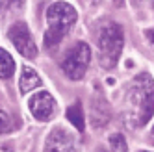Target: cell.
Listing matches in <instances>:
<instances>
[{"label":"cell","mask_w":154,"mask_h":152,"mask_svg":"<svg viewBox=\"0 0 154 152\" xmlns=\"http://www.w3.org/2000/svg\"><path fill=\"white\" fill-rule=\"evenodd\" d=\"M128 119L134 126H143L154 113V80L149 72H141L128 87Z\"/></svg>","instance_id":"1"},{"label":"cell","mask_w":154,"mask_h":152,"mask_svg":"<svg viewBox=\"0 0 154 152\" xmlns=\"http://www.w3.org/2000/svg\"><path fill=\"white\" fill-rule=\"evenodd\" d=\"M78 13L69 2H54L47 9V32H45V47L52 48L61 43V39L69 34L74 26Z\"/></svg>","instance_id":"2"},{"label":"cell","mask_w":154,"mask_h":152,"mask_svg":"<svg viewBox=\"0 0 154 152\" xmlns=\"http://www.w3.org/2000/svg\"><path fill=\"white\" fill-rule=\"evenodd\" d=\"M123 45L125 37L119 24L108 20L98 28V59L104 69L115 67L121 52H123Z\"/></svg>","instance_id":"3"},{"label":"cell","mask_w":154,"mask_h":152,"mask_svg":"<svg viewBox=\"0 0 154 152\" xmlns=\"http://www.w3.org/2000/svg\"><path fill=\"white\" fill-rule=\"evenodd\" d=\"M91 59V48L87 43H76L67 52V56L61 61V71L69 80H80L85 74Z\"/></svg>","instance_id":"4"},{"label":"cell","mask_w":154,"mask_h":152,"mask_svg":"<svg viewBox=\"0 0 154 152\" xmlns=\"http://www.w3.org/2000/svg\"><path fill=\"white\" fill-rule=\"evenodd\" d=\"M8 37H9V41L13 43V47L19 50L20 56H24L28 59L37 56L35 41H34V37H32L26 23H15L11 28L8 30Z\"/></svg>","instance_id":"5"},{"label":"cell","mask_w":154,"mask_h":152,"mask_svg":"<svg viewBox=\"0 0 154 152\" xmlns=\"http://www.w3.org/2000/svg\"><path fill=\"white\" fill-rule=\"evenodd\" d=\"M28 108H30V113L41 123L50 121V119L56 115V111H58L56 99H54L48 91H39L34 96H30Z\"/></svg>","instance_id":"6"},{"label":"cell","mask_w":154,"mask_h":152,"mask_svg":"<svg viewBox=\"0 0 154 152\" xmlns=\"http://www.w3.org/2000/svg\"><path fill=\"white\" fill-rule=\"evenodd\" d=\"M45 152H78L72 135L63 128H54L47 135Z\"/></svg>","instance_id":"7"},{"label":"cell","mask_w":154,"mask_h":152,"mask_svg":"<svg viewBox=\"0 0 154 152\" xmlns=\"http://www.w3.org/2000/svg\"><path fill=\"white\" fill-rule=\"evenodd\" d=\"M43 80L39 78V74L30 69V67H23V72H20V80H19V91L20 93H30L35 87H41Z\"/></svg>","instance_id":"8"},{"label":"cell","mask_w":154,"mask_h":152,"mask_svg":"<svg viewBox=\"0 0 154 152\" xmlns=\"http://www.w3.org/2000/svg\"><path fill=\"white\" fill-rule=\"evenodd\" d=\"M15 72V61L9 56V52H6L4 48H0V78L8 80L11 78Z\"/></svg>","instance_id":"9"},{"label":"cell","mask_w":154,"mask_h":152,"mask_svg":"<svg viewBox=\"0 0 154 152\" xmlns=\"http://www.w3.org/2000/svg\"><path fill=\"white\" fill-rule=\"evenodd\" d=\"M67 119H69V123H72V126L76 130H84V113H82V106L80 102H74L72 106L67 108Z\"/></svg>","instance_id":"10"},{"label":"cell","mask_w":154,"mask_h":152,"mask_svg":"<svg viewBox=\"0 0 154 152\" xmlns=\"http://www.w3.org/2000/svg\"><path fill=\"white\" fill-rule=\"evenodd\" d=\"M13 128H15V124L11 121V117H9L6 111L0 110V134H8V132H11Z\"/></svg>","instance_id":"11"},{"label":"cell","mask_w":154,"mask_h":152,"mask_svg":"<svg viewBox=\"0 0 154 152\" xmlns=\"http://www.w3.org/2000/svg\"><path fill=\"white\" fill-rule=\"evenodd\" d=\"M109 143H112L117 150H121V152H123V150H126V143H125V137L123 135H119V134H115V135H112V137H109Z\"/></svg>","instance_id":"12"},{"label":"cell","mask_w":154,"mask_h":152,"mask_svg":"<svg viewBox=\"0 0 154 152\" xmlns=\"http://www.w3.org/2000/svg\"><path fill=\"white\" fill-rule=\"evenodd\" d=\"M24 2H26V0H4V4L8 8H11V9H20L24 6Z\"/></svg>","instance_id":"13"},{"label":"cell","mask_w":154,"mask_h":152,"mask_svg":"<svg viewBox=\"0 0 154 152\" xmlns=\"http://www.w3.org/2000/svg\"><path fill=\"white\" fill-rule=\"evenodd\" d=\"M145 35H147V39H149V43H150V47L154 48V30H147Z\"/></svg>","instance_id":"14"},{"label":"cell","mask_w":154,"mask_h":152,"mask_svg":"<svg viewBox=\"0 0 154 152\" xmlns=\"http://www.w3.org/2000/svg\"><path fill=\"white\" fill-rule=\"evenodd\" d=\"M0 152H13V148L6 143H0Z\"/></svg>","instance_id":"15"},{"label":"cell","mask_w":154,"mask_h":152,"mask_svg":"<svg viewBox=\"0 0 154 152\" xmlns=\"http://www.w3.org/2000/svg\"><path fill=\"white\" fill-rule=\"evenodd\" d=\"M89 2H91V4H98V2H100V0H89Z\"/></svg>","instance_id":"16"},{"label":"cell","mask_w":154,"mask_h":152,"mask_svg":"<svg viewBox=\"0 0 154 152\" xmlns=\"http://www.w3.org/2000/svg\"><path fill=\"white\" fill-rule=\"evenodd\" d=\"M115 4H117V6H121V4H123V0H115Z\"/></svg>","instance_id":"17"},{"label":"cell","mask_w":154,"mask_h":152,"mask_svg":"<svg viewBox=\"0 0 154 152\" xmlns=\"http://www.w3.org/2000/svg\"><path fill=\"white\" fill-rule=\"evenodd\" d=\"M152 137H154V128H152Z\"/></svg>","instance_id":"18"},{"label":"cell","mask_w":154,"mask_h":152,"mask_svg":"<svg viewBox=\"0 0 154 152\" xmlns=\"http://www.w3.org/2000/svg\"><path fill=\"white\" fill-rule=\"evenodd\" d=\"M139 152H149V150H139Z\"/></svg>","instance_id":"19"},{"label":"cell","mask_w":154,"mask_h":152,"mask_svg":"<svg viewBox=\"0 0 154 152\" xmlns=\"http://www.w3.org/2000/svg\"><path fill=\"white\" fill-rule=\"evenodd\" d=\"M100 152H109V150H100Z\"/></svg>","instance_id":"20"}]
</instances>
